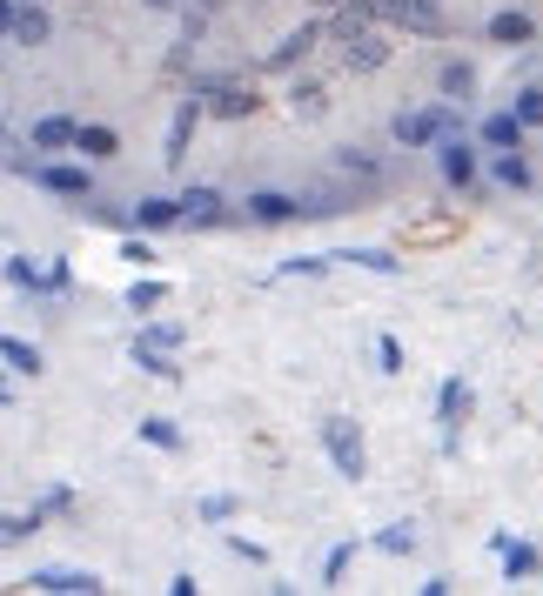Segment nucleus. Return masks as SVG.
<instances>
[{
  "instance_id": "nucleus-14",
  "label": "nucleus",
  "mask_w": 543,
  "mask_h": 596,
  "mask_svg": "<svg viewBox=\"0 0 543 596\" xmlns=\"http://www.w3.org/2000/svg\"><path fill=\"white\" fill-rule=\"evenodd\" d=\"M0 362H7L14 376H41V349L21 342V335H0Z\"/></svg>"
},
{
  "instance_id": "nucleus-8",
  "label": "nucleus",
  "mask_w": 543,
  "mask_h": 596,
  "mask_svg": "<svg viewBox=\"0 0 543 596\" xmlns=\"http://www.w3.org/2000/svg\"><path fill=\"white\" fill-rule=\"evenodd\" d=\"M21 175H34L47 195H88V168H41V161H21Z\"/></svg>"
},
{
  "instance_id": "nucleus-16",
  "label": "nucleus",
  "mask_w": 543,
  "mask_h": 596,
  "mask_svg": "<svg viewBox=\"0 0 543 596\" xmlns=\"http://www.w3.org/2000/svg\"><path fill=\"white\" fill-rule=\"evenodd\" d=\"M135 369L141 376H161V382H175V349H155V342H135Z\"/></svg>"
},
{
  "instance_id": "nucleus-19",
  "label": "nucleus",
  "mask_w": 543,
  "mask_h": 596,
  "mask_svg": "<svg viewBox=\"0 0 543 596\" xmlns=\"http://www.w3.org/2000/svg\"><path fill=\"white\" fill-rule=\"evenodd\" d=\"M74 148H81L88 161H108L114 148H121V134L114 128H74Z\"/></svg>"
},
{
  "instance_id": "nucleus-12",
  "label": "nucleus",
  "mask_w": 543,
  "mask_h": 596,
  "mask_svg": "<svg viewBox=\"0 0 543 596\" xmlns=\"http://www.w3.org/2000/svg\"><path fill=\"white\" fill-rule=\"evenodd\" d=\"M383 61H389V41H383V34H369V27H362V34H349V67H356V74H376Z\"/></svg>"
},
{
  "instance_id": "nucleus-27",
  "label": "nucleus",
  "mask_w": 543,
  "mask_h": 596,
  "mask_svg": "<svg viewBox=\"0 0 543 596\" xmlns=\"http://www.w3.org/2000/svg\"><path fill=\"white\" fill-rule=\"evenodd\" d=\"M161 295H168L161 282H135V288H128V309H135V315H148V309H161Z\"/></svg>"
},
{
  "instance_id": "nucleus-3",
  "label": "nucleus",
  "mask_w": 543,
  "mask_h": 596,
  "mask_svg": "<svg viewBox=\"0 0 543 596\" xmlns=\"http://www.w3.org/2000/svg\"><path fill=\"white\" fill-rule=\"evenodd\" d=\"M369 21H396V27H416V34H443L436 0H369Z\"/></svg>"
},
{
  "instance_id": "nucleus-30",
  "label": "nucleus",
  "mask_w": 543,
  "mask_h": 596,
  "mask_svg": "<svg viewBox=\"0 0 543 596\" xmlns=\"http://www.w3.org/2000/svg\"><path fill=\"white\" fill-rule=\"evenodd\" d=\"M376 369H383V376H403V342H396V335L376 342Z\"/></svg>"
},
{
  "instance_id": "nucleus-24",
  "label": "nucleus",
  "mask_w": 543,
  "mask_h": 596,
  "mask_svg": "<svg viewBox=\"0 0 543 596\" xmlns=\"http://www.w3.org/2000/svg\"><path fill=\"white\" fill-rule=\"evenodd\" d=\"M141 442H155V449H181V429L168 416H141Z\"/></svg>"
},
{
  "instance_id": "nucleus-17",
  "label": "nucleus",
  "mask_w": 543,
  "mask_h": 596,
  "mask_svg": "<svg viewBox=\"0 0 543 596\" xmlns=\"http://www.w3.org/2000/svg\"><path fill=\"white\" fill-rule=\"evenodd\" d=\"M316 41H322V27H295L289 41H282V47L269 54V67H275V74H282V67H295V61H302V54H309Z\"/></svg>"
},
{
  "instance_id": "nucleus-4",
  "label": "nucleus",
  "mask_w": 543,
  "mask_h": 596,
  "mask_svg": "<svg viewBox=\"0 0 543 596\" xmlns=\"http://www.w3.org/2000/svg\"><path fill=\"white\" fill-rule=\"evenodd\" d=\"M436 168H443V181H450V188H470V181H476L470 141H463V134H443V141H436Z\"/></svg>"
},
{
  "instance_id": "nucleus-23",
  "label": "nucleus",
  "mask_w": 543,
  "mask_h": 596,
  "mask_svg": "<svg viewBox=\"0 0 543 596\" xmlns=\"http://www.w3.org/2000/svg\"><path fill=\"white\" fill-rule=\"evenodd\" d=\"M497 181H503V188H530V168H523V148H497Z\"/></svg>"
},
{
  "instance_id": "nucleus-36",
  "label": "nucleus",
  "mask_w": 543,
  "mask_h": 596,
  "mask_svg": "<svg viewBox=\"0 0 543 596\" xmlns=\"http://www.w3.org/2000/svg\"><path fill=\"white\" fill-rule=\"evenodd\" d=\"M7 27H14V0H0V34H7Z\"/></svg>"
},
{
  "instance_id": "nucleus-31",
  "label": "nucleus",
  "mask_w": 543,
  "mask_h": 596,
  "mask_svg": "<svg viewBox=\"0 0 543 596\" xmlns=\"http://www.w3.org/2000/svg\"><path fill=\"white\" fill-rule=\"evenodd\" d=\"M322 268H329V255H289L275 275H322Z\"/></svg>"
},
{
  "instance_id": "nucleus-13",
  "label": "nucleus",
  "mask_w": 543,
  "mask_h": 596,
  "mask_svg": "<svg viewBox=\"0 0 543 596\" xmlns=\"http://www.w3.org/2000/svg\"><path fill=\"white\" fill-rule=\"evenodd\" d=\"M483 148H523V121L510 108L503 114H483Z\"/></svg>"
},
{
  "instance_id": "nucleus-26",
  "label": "nucleus",
  "mask_w": 543,
  "mask_h": 596,
  "mask_svg": "<svg viewBox=\"0 0 543 596\" xmlns=\"http://www.w3.org/2000/svg\"><path fill=\"white\" fill-rule=\"evenodd\" d=\"M510 114L523 121V134H530V128H543V88H523V94H517V108H510Z\"/></svg>"
},
{
  "instance_id": "nucleus-1",
  "label": "nucleus",
  "mask_w": 543,
  "mask_h": 596,
  "mask_svg": "<svg viewBox=\"0 0 543 596\" xmlns=\"http://www.w3.org/2000/svg\"><path fill=\"white\" fill-rule=\"evenodd\" d=\"M389 134H396L403 148H436L443 134H463V114H456L450 101H436V108H403L389 121Z\"/></svg>"
},
{
  "instance_id": "nucleus-7",
  "label": "nucleus",
  "mask_w": 543,
  "mask_h": 596,
  "mask_svg": "<svg viewBox=\"0 0 543 596\" xmlns=\"http://www.w3.org/2000/svg\"><path fill=\"white\" fill-rule=\"evenodd\" d=\"M175 221H188V228H215V221H222V195H215V188H188V195L175 201Z\"/></svg>"
},
{
  "instance_id": "nucleus-28",
  "label": "nucleus",
  "mask_w": 543,
  "mask_h": 596,
  "mask_svg": "<svg viewBox=\"0 0 543 596\" xmlns=\"http://www.w3.org/2000/svg\"><path fill=\"white\" fill-rule=\"evenodd\" d=\"M476 88V67L470 61H450L443 67V94H470Z\"/></svg>"
},
{
  "instance_id": "nucleus-18",
  "label": "nucleus",
  "mask_w": 543,
  "mask_h": 596,
  "mask_svg": "<svg viewBox=\"0 0 543 596\" xmlns=\"http://www.w3.org/2000/svg\"><path fill=\"white\" fill-rule=\"evenodd\" d=\"M329 262H356V268H369V275H403V262H396L389 248H349V255H329Z\"/></svg>"
},
{
  "instance_id": "nucleus-25",
  "label": "nucleus",
  "mask_w": 543,
  "mask_h": 596,
  "mask_svg": "<svg viewBox=\"0 0 543 596\" xmlns=\"http://www.w3.org/2000/svg\"><path fill=\"white\" fill-rule=\"evenodd\" d=\"M376 550H389V556H409V550H416V523H389V530L376 536Z\"/></svg>"
},
{
  "instance_id": "nucleus-5",
  "label": "nucleus",
  "mask_w": 543,
  "mask_h": 596,
  "mask_svg": "<svg viewBox=\"0 0 543 596\" xmlns=\"http://www.w3.org/2000/svg\"><path fill=\"white\" fill-rule=\"evenodd\" d=\"M27 583L47 590V596H94V590H101V576H94V570H34Z\"/></svg>"
},
{
  "instance_id": "nucleus-32",
  "label": "nucleus",
  "mask_w": 543,
  "mask_h": 596,
  "mask_svg": "<svg viewBox=\"0 0 543 596\" xmlns=\"http://www.w3.org/2000/svg\"><path fill=\"white\" fill-rule=\"evenodd\" d=\"M349 556H356V543H336V550H329V563H322V583H342V570H349Z\"/></svg>"
},
{
  "instance_id": "nucleus-10",
  "label": "nucleus",
  "mask_w": 543,
  "mask_h": 596,
  "mask_svg": "<svg viewBox=\"0 0 543 596\" xmlns=\"http://www.w3.org/2000/svg\"><path fill=\"white\" fill-rule=\"evenodd\" d=\"M497 556H503V576H510V583H530V576L543 570V556L530 550V543H510V536H497Z\"/></svg>"
},
{
  "instance_id": "nucleus-35",
  "label": "nucleus",
  "mask_w": 543,
  "mask_h": 596,
  "mask_svg": "<svg viewBox=\"0 0 543 596\" xmlns=\"http://www.w3.org/2000/svg\"><path fill=\"white\" fill-rule=\"evenodd\" d=\"M295 114H322V88H295Z\"/></svg>"
},
{
  "instance_id": "nucleus-20",
  "label": "nucleus",
  "mask_w": 543,
  "mask_h": 596,
  "mask_svg": "<svg viewBox=\"0 0 543 596\" xmlns=\"http://www.w3.org/2000/svg\"><path fill=\"white\" fill-rule=\"evenodd\" d=\"M7 34H14V41H27V47H41V41H47V14H41V0H34V7H21Z\"/></svg>"
},
{
  "instance_id": "nucleus-11",
  "label": "nucleus",
  "mask_w": 543,
  "mask_h": 596,
  "mask_svg": "<svg viewBox=\"0 0 543 596\" xmlns=\"http://www.w3.org/2000/svg\"><path fill=\"white\" fill-rule=\"evenodd\" d=\"M490 41H497V47H530V41H537V21H530L523 7H510V14L490 21Z\"/></svg>"
},
{
  "instance_id": "nucleus-21",
  "label": "nucleus",
  "mask_w": 543,
  "mask_h": 596,
  "mask_svg": "<svg viewBox=\"0 0 543 596\" xmlns=\"http://www.w3.org/2000/svg\"><path fill=\"white\" fill-rule=\"evenodd\" d=\"M188 128H195V94H188V101L175 108V128H168V161L188 155Z\"/></svg>"
},
{
  "instance_id": "nucleus-22",
  "label": "nucleus",
  "mask_w": 543,
  "mask_h": 596,
  "mask_svg": "<svg viewBox=\"0 0 543 596\" xmlns=\"http://www.w3.org/2000/svg\"><path fill=\"white\" fill-rule=\"evenodd\" d=\"M135 221H141V228H175V201H168V195L135 201Z\"/></svg>"
},
{
  "instance_id": "nucleus-2",
  "label": "nucleus",
  "mask_w": 543,
  "mask_h": 596,
  "mask_svg": "<svg viewBox=\"0 0 543 596\" xmlns=\"http://www.w3.org/2000/svg\"><path fill=\"white\" fill-rule=\"evenodd\" d=\"M322 449H329L336 476H349V483L369 476V449H362V436H356V422H349V416H322Z\"/></svg>"
},
{
  "instance_id": "nucleus-15",
  "label": "nucleus",
  "mask_w": 543,
  "mask_h": 596,
  "mask_svg": "<svg viewBox=\"0 0 543 596\" xmlns=\"http://www.w3.org/2000/svg\"><path fill=\"white\" fill-rule=\"evenodd\" d=\"M34 148H41V155L74 148V121H68V114H47V121H34Z\"/></svg>"
},
{
  "instance_id": "nucleus-29",
  "label": "nucleus",
  "mask_w": 543,
  "mask_h": 596,
  "mask_svg": "<svg viewBox=\"0 0 543 596\" xmlns=\"http://www.w3.org/2000/svg\"><path fill=\"white\" fill-rule=\"evenodd\" d=\"M41 530V509L34 516H0V543H21V536H34Z\"/></svg>"
},
{
  "instance_id": "nucleus-34",
  "label": "nucleus",
  "mask_w": 543,
  "mask_h": 596,
  "mask_svg": "<svg viewBox=\"0 0 543 596\" xmlns=\"http://www.w3.org/2000/svg\"><path fill=\"white\" fill-rule=\"evenodd\" d=\"M235 516V496H208L202 503V523H228Z\"/></svg>"
},
{
  "instance_id": "nucleus-9",
  "label": "nucleus",
  "mask_w": 543,
  "mask_h": 596,
  "mask_svg": "<svg viewBox=\"0 0 543 596\" xmlns=\"http://www.w3.org/2000/svg\"><path fill=\"white\" fill-rule=\"evenodd\" d=\"M470 382H463V376H450V382H443V396H436V416H443V429H450V436H456V429H463V416H470Z\"/></svg>"
},
{
  "instance_id": "nucleus-33",
  "label": "nucleus",
  "mask_w": 543,
  "mask_h": 596,
  "mask_svg": "<svg viewBox=\"0 0 543 596\" xmlns=\"http://www.w3.org/2000/svg\"><path fill=\"white\" fill-rule=\"evenodd\" d=\"M135 342H155V349H181V329H175V322H155V329L135 335Z\"/></svg>"
},
{
  "instance_id": "nucleus-6",
  "label": "nucleus",
  "mask_w": 543,
  "mask_h": 596,
  "mask_svg": "<svg viewBox=\"0 0 543 596\" xmlns=\"http://www.w3.org/2000/svg\"><path fill=\"white\" fill-rule=\"evenodd\" d=\"M295 215H302V195H282V188H255L249 195V221L275 228V221H295Z\"/></svg>"
}]
</instances>
